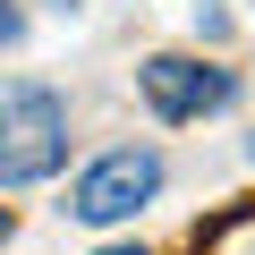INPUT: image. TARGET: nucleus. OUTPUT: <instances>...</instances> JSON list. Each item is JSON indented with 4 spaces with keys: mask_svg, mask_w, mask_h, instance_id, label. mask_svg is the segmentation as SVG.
Wrapping results in <instances>:
<instances>
[{
    "mask_svg": "<svg viewBox=\"0 0 255 255\" xmlns=\"http://www.w3.org/2000/svg\"><path fill=\"white\" fill-rule=\"evenodd\" d=\"M94 255H145V247H94Z\"/></svg>",
    "mask_w": 255,
    "mask_h": 255,
    "instance_id": "5",
    "label": "nucleus"
},
{
    "mask_svg": "<svg viewBox=\"0 0 255 255\" xmlns=\"http://www.w3.org/2000/svg\"><path fill=\"white\" fill-rule=\"evenodd\" d=\"M9 230H17V221H9V204H0V238H9Z\"/></svg>",
    "mask_w": 255,
    "mask_h": 255,
    "instance_id": "6",
    "label": "nucleus"
},
{
    "mask_svg": "<svg viewBox=\"0 0 255 255\" xmlns=\"http://www.w3.org/2000/svg\"><path fill=\"white\" fill-rule=\"evenodd\" d=\"M0 9H9V0H0Z\"/></svg>",
    "mask_w": 255,
    "mask_h": 255,
    "instance_id": "8",
    "label": "nucleus"
},
{
    "mask_svg": "<svg viewBox=\"0 0 255 255\" xmlns=\"http://www.w3.org/2000/svg\"><path fill=\"white\" fill-rule=\"evenodd\" d=\"M68 162V111L43 85H0V187H34Z\"/></svg>",
    "mask_w": 255,
    "mask_h": 255,
    "instance_id": "1",
    "label": "nucleus"
},
{
    "mask_svg": "<svg viewBox=\"0 0 255 255\" xmlns=\"http://www.w3.org/2000/svg\"><path fill=\"white\" fill-rule=\"evenodd\" d=\"M196 255H255V204H238V213H221L204 238H196Z\"/></svg>",
    "mask_w": 255,
    "mask_h": 255,
    "instance_id": "4",
    "label": "nucleus"
},
{
    "mask_svg": "<svg viewBox=\"0 0 255 255\" xmlns=\"http://www.w3.org/2000/svg\"><path fill=\"white\" fill-rule=\"evenodd\" d=\"M60 9H68V0H60Z\"/></svg>",
    "mask_w": 255,
    "mask_h": 255,
    "instance_id": "9",
    "label": "nucleus"
},
{
    "mask_svg": "<svg viewBox=\"0 0 255 255\" xmlns=\"http://www.w3.org/2000/svg\"><path fill=\"white\" fill-rule=\"evenodd\" d=\"M247 162H255V145H247Z\"/></svg>",
    "mask_w": 255,
    "mask_h": 255,
    "instance_id": "7",
    "label": "nucleus"
},
{
    "mask_svg": "<svg viewBox=\"0 0 255 255\" xmlns=\"http://www.w3.org/2000/svg\"><path fill=\"white\" fill-rule=\"evenodd\" d=\"M153 187H162V153H153V145H119V153H102V162L68 187V213H77L85 230H111V221L136 213V204H153Z\"/></svg>",
    "mask_w": 255,
    "mask_h": 255,
    "instance_id": "2",
    "label": "nucleus"
},
{
    "mask_svg": "<svg viewBox=\"0 0 255 255\" xmlns=\"http://www.w3.org/2000/svg\"><path fill=\"white\" fill-rule=\"evenodd\" d=\"M136 85H145V102H153V119H204V111H221L230 94H238V77L230 68H204V60H187V51H153L145 68H136Z\"/></svg>",
    "mask_w": 255,
    "mask_h": 255,
    "instance_id": "3",
    "label": "nucleus"
}]
</instances>
